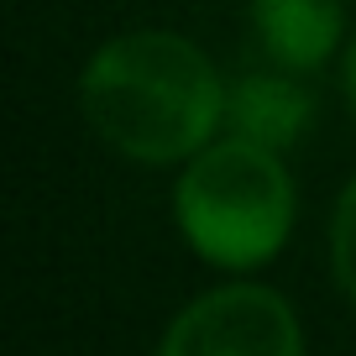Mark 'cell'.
Wrapping results in <instances>:
<instances>
[{"label":"cell","instance_id":"cell-1","mask_svg":"<svg viewBox=\"0 0 356 356\" xmlns=\"http://www.w3.org/2000/svg\"><path fill=\"white\" fill-rule=\"evenodd\" d=\"M84 121L121 157L184 163L225 126V84L178 32H126L89 58L79 79Z\"/></svg>","mask_w":356,"mask_h":356},{"label":"cell","instance_id":"cell-2","mask_svg":"<svg viewBox=\"0 0 356 356\" xmlns=\"http://www.w3.org/2000/svg\"><path fill=\"white\" fill-rule=\"evenodd\" d=\"M173 210L204 262L241 273L283 252L293 231V178L273 147L225 136L189 157Z\"/></svg>","mask_w":356,"mask_h":356},{"label":"cell","instance_id":"cell-3","mask_svg":"<svg viewBox=\"0 0 356 356\" xmlns=\"http://www.w3.org/2000/svg\"><path fill=\"white\" fill-rule=\"evenodd\" d=\"M157 356H304V330L289 299L262 283L200 293L168 325Z\"/></svg>","mask_w":356,"mask_h":356},{"label":"cell","instance_id":"cell-4","mask_svg":"<svg viewBox=\"0 0 356 356\" xmlns=\"http://www.w3.org/2000/svg\"><path fill=\"white\" fill-rule=\"evenodd\" d=\"M309 126H314V95L293 79V68H283V74H246L225 89V131L231 136H246L257 147L283 152Z\"/></svg>","mask_w":356,"mask_h":356},{"label":"cell","instance_id":"cell-5","mask_svg":"<svg viewBox=\"0 0 356 356\" xmlns=\"http://www.w3.org/2000/svg\"><path fill=\"white\" fill-rule=\"evenodd\" d=\"M252 26L278 68H320L341 42V0H252Z\"/></svg>","mask_w":356,"mask_h":356},{"label":"cell","instance_id":"cell-6","mask_svg":"<svg viewBox=\"0 0 356 356\" xmlns=\"http://www.w3.org/2000/svg\"><path fill=\"white\" fill-rule=\"evenodd\" d=\"M330 267H335V283L346 289V299L356 304V178L346 184L341 204L330 215Z\"/></svg>","mask_w":356,"mask_h":356},{"label":"cell","instance_id":"cell-7","mask_svg":"<svg viewBox=\"0 0 356 356\" xmlns=\"http://www.w3.org/2000/svg\"><path fill=\"white\" fill-rule=\"evenodd\" d=\"M346 105H351V115H356V37H351V47H346Z\"/></svg>","mask_w":356,"mask_h":356}]
</instances>
